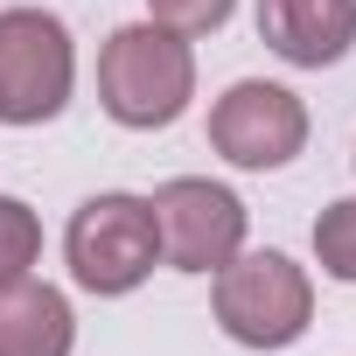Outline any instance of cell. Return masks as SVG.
I'll return each instance as SVG.
<instances>
[{"mask_svg":"<svg viewBox=\"0 0 356 356\" xmlns=\"http://www.w3.org/2000/svg\"><path fill=\"white\" fill-rule=\"evenodd\" d=\"M63 252H70V280L84 293H133L161 266L154 203L147 196H126V189H105V196L77 203V217L63 231Z\"/></svg>","mask_w":356,"mask_h":356,"instance_id":"2","label":"cell"},{"mask_svg":"<svg viewBox=\"0 0 356 356\" xmlns=\"http://www.w3.org/2000/svg\"><path fill=\"white\" fill-rule=\"evenodd\" d=\"M314 321V286L286 252H238L217 266V328L245 349H286Z\"/></svg>","mask_w":356,"mask_h":356,"instance_id":"3","label":"cell"},{"mask_svg":"<svg viewBox=\"0 0 356 356\" xmlns=\"http://www.w3.org/2000/svg\"><path fill=\"white\" fill-rule=\"evenodd\" d=\"M210 147L231 161V168H286L300 147H307V105L286 91V84H266V77H245L231 84L217 105H210Z\"/></svg>","mask_w":356,"mask_h":356,"instance_id":"6","label":"cell"},{"mask_svg":"<svg viewBox=\"0 0 356 356\" xmlns=\"http://www.w3.org/2000/svg\"><path fill=\"white\" fill-rule=\"evenodd\" d=\"M147 203H154V224H161V259L175 273H217L245 252V203L224 182L175 175Z\"/></svg>","mask_w":356,"mask_h":356,"instance_id":"5","label":"cell"},{"mask_svg":"<svg viewBox=\"0 0 356 356\" xmlns=\"http://www.w3.org/2000/svg\"><path fill=\"white\" fill-rule=\"evenodd\" d=\"M98 98L119 126L133 133H154V126H175L196 98V56L189 42L161 29V22H133L105 42L98 56Z\"/></svg>","mask_w":356,"mask_h":356,"instance_id":"1","label":"cell"},{"mask_svg":"<svg viewBox=\"0 0 356 356\" xmlns=\"http://www.w3.org/2000/svg\"><path fill=\"white\" fill-rule=\"evenodd\" d=\"M259 42L300 70L342 63L356 42V0H259Z\"/></svg>","mask_w":356,"mask_h":356,"instance_id":"7","label":"cell"},{"mask_svg":"<svg viewBox=\"0 0 356 356\" xmlns=\"http://www.w3.org/2000/svg\"><path fill=\"white\" fill-rule=\"evenodd\" d=\"M231 8L238 0H147V15L161 29H175V35H210V29L231 22Z\"/></svg>","mask_w":356,"mask_h":356,"instance_id":"11","label":"cell"},{"mask_svg":"<svg viewBox=\"0 0 356 356\" xmlns=\"http://www.w3.org/2000/svg\"><path fill=\"white\" fill-rule=\"evenodd\" d=\"M77 321L70 300L42 280H15L0 286V356H70Z\"/></svg>","mask_w":356,"mask_h":356,"instance_id":"8","label":"cell"},{"mask_svg":"<svg viewBox=\"0 0 356 356\" xmlns=\"http://www.w3.org/2000/svg\"><path fill=\"white\" fill-rule=\"evenodd\" d=\"M35 259H42V224H35V210H29L22 196H0V286L29 280Z\"/></svg>","mask_w":356,"mask_h":356,"instance_id":"9","label":"cell"},{"mask_svg":"<svg viewBox=\"0 0 356 356\" xmlns=\"http://www.w3.org/2000/svg\"><path fill=\"white\" fill-rule=\"evenodd\" d=\"M77 84V49L70 29L42 8H8L0 15V126H42L70 105Z\"/></svg>","mask_w":356,"mask_h":356,"instance_id":"4","label":"cell"},{"mask_svg":"<svg viewBox=\"0 0 356 356\" xmlns=\"http://www.w3.org/2000/svg\"><path fill=\"white\" fill-rule=\"evenodd\" d=\"M314 259H321L328 280L356 286V196H342V203L321 210V224H314Z\"/></svg>","mask_w":356,"mask_h":356,"instance_id":"10","label":"cell"}]
</instances>
